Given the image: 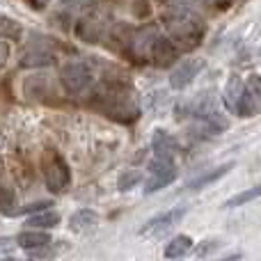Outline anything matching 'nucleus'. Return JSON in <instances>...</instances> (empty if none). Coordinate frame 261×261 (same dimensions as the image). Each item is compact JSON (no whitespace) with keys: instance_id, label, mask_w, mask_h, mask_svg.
<instances>
[{"instance_id":"nucleus-1","label":"nucleus","mask_w":261,"mask_h":261,"mask_svg":"<svg viewBox=\"0 0 261 261\" xmlns=\"http://www.w3.org/2000/svg\"><path fill=\"white\" fill-rule=\"evenodd\" d=\"M170 32L176 41H184L186 46H190V44L195 46L199 39H202L204 25L193 12H188V9H179V12L174 14V18H172V23H170Z\"/></svg>"},{"instance_id":"nucleus-2","label":"nucleus","mask_w":261,"mask_h":261,"mask_svg":"<svg viewBox=\"0 0 261 261\" xmlns=\"http://www.w3.org/2000/svg\"><path fill=\"white\" fill-rule=\"evenodd\" d=\"M44 179L46 186H48L53 193H62L67 190L69 181H71V174H69V165L60 153L50 151L48 156L44 158Z\"/></svg>"},{"instance_id":"nucleus-3","label":"nucleus","mask_w":261,"mask_h":261,"mask_svg":"<svg viewBox=\"0 0 261 261\" xmlns=\"http://www.w3.org/2000/svg\"><path fill=\"white\" fill-rule=\"evenodd\" d=\"M60 76H62V85L69 94H83V92L92 85V81H94V78H92V71L83 62L64 64Z\"/></svg>"},{"instance_id":"nucleus-4","label":"nucleus","mask_w":261,"mask_h":261,"mask_svg":"<svg viewBox=\"0 0 261 261\" xmlns=\"http://www.w3.org/2000/svg\"><path fill=\"white\" fill-rule=\"evenodd\" d=\"M151 176L147 179V184H144V193L151 195L156 193V190L165 188V186H170L172 181L176 179V167L172 161H165V158H156V161L151 163Z\"/></svg>"},{"instance_id":"nucleus-5","label":"nucleus","mask_w":261,"mask_h":261,"mask_svg":"<svg viewBox=\"0 0 261 261\" xmlns=\"http://www.w3.org/2000/svg\"><path fill=\"white\" fill-rule=\"evenodd\" d=\"M184 216H186L184 208H172V211H165V213H161V216L151 218V220L140 229V234L142 236H161V234H165L167 229H172V227H174Z\"/></svg>"},{"instance_id":"nucleus-6","label":"nucleus","mask_w":261,"mask_h":261,"mask_svg":"<svg viewBox=\"0 0 261 261\" xmlns=\"http://www.w3.org/2000/svg\"><path fill=\"white\" fill-rule=\"evenodd\" d=\"M202 67H204L202 60H186V62L176 64L174 71H172V76H170L172 90H186V87L197 78V73L202 71Z\"/></svg>"},{"instance_id":"nucleus-7","label":"nucleus","mask_w":261,"mask_h":261,"mask_svg":"<svg viewBox=\"0 0 261 261\" xmlns=\"http://www.w3.org/2000/svg\"><path fill=\"white\" fill-rule=\"evenodd\" d=\"M151 147L156 158H165V161H174L176 151H179V144H176L174 138H170V133L163 128H158L151 138Z\"/></svg>"},{"instance_id":"nucleus-8","label":"nucleus","mask_w":261,"mask_h":261,"mask_svg":"<svg viewBox=\"0 0 261 261\" xmlns=\"http://www.w3.org/2000/svg\"><path fill=\"white\" fill-rule=\"evenodd\" d=\"M179 58V48L174 46V41L170 39H156L151 46V60L158 67H170L174 64V60Z\"/></svg>"},{"instance_id":"nucleus-9","label":"nucleus","mask_w":261,"mask_h":261,"mask_svg":"<svg viewBox=\"0 0 261 261\" xmlns=\"http://www.w3.org/2000/svg\"><path fill=\"white\" fill-rule=\"evenodd\" d=\"M96 225H99V216L92 208H81L69 218V229L73 234H90L96 229Z\"/></svg>"},{"instance_id":"nucleus-10","label":"nucleus","mask_w":261,"mask_h":261,"mask_svg":"<svg viewBox=\"0 0 261 261\" xmlns=\"http://www.w3.org/2000/svg\"><path fill=\"white\" fill-rule=\"evenodd\" d=\"M53 241H50V236L46 234V231H39V229H25V231H21V234L16 236V245L18 248H23V250H37V248H44V245H50Z\"/></svg>"},{"instance_id":"nucleus-11","label":"nucleus","mask_w":261,"mask_h":261,"mask_svg":"<svg viewBox=\"0 0 261 261\" xmlns=\"http://www.w3.org/2000/svg\"><path fill=\"white\" fill-rule=\"evenodd\" d=\"M234 167V163H225V165H220V167H216V170H211V172H204L202 176H197L195 181H190L186 188L188 190H202L204 186H208V184H216L218 179H222V176L227 174V172Z\"/></svg>"},{"instance_id":"nucleus-12","label":"nucleus","mask_w":261,"mask_h":261,"mask_svg":"<svg viewBox=\"0 0 261 261\" xmlns=\"http://www.w3.org/2000/svg\"><path fill=\"white\" fill-rule=\"evenodd\" d=\"M241 92H243V83H241L239 76H231V81L225 85V92H222V99H225V106L229 113L236 115V106H239Z\"/></svg>"},{"instance_id":"nucleus-13","label":"nucleus","mask_w":261,"mask_h":261,"mask_svg":"<svg viewBox=\"0 0 261 261\" xmlns=\"http://www.w3.org/2000/svg\"><path fill=\"white\" fill-rule=\"evenodd\" d=\"M190 248H193V239L179 234L165 245V257L167 259H179V257H184V254H188Z\"/></svg>"},{"instance_id":"nucleus-14","label":"nucleus","mask_w":261,"mask_h":261,"mask_svg":"<svg viewBox=\"0 0 261 261\" xmlns=\"http://www.w3.org/2000/svg\"><path fill=\"white\" fill-rule=\"evenodd\" d=\"M58 222H60V216L55 211H41V213H37V216L28 218L25 225L35 227V229H53Z\"/></svg>"},{"instance_id":"nucleus-15","label":"nucleus","mask_w":261,"mask_h":261,"mask_svg":"<svg viewBox=\"0 0 261 261\" xmlns=\"http://www.w3.org/2000/svg\"><path fill=\"white\" fill-rule=\"evenodd\" d=\"M257 197H261V184L252 186V188H248V190H243V193H239V195H236V197L227 199V202H225V206H227V208L245 206V204H248V202H252V199H257Z\"/></svg>"},{"instance_id":"nucleus-16","label":"nucleus","mask_w":261,"mask_h":261,"mask_svg":"<svg viewBox=\"0 0 261 261\" xmlns=\"http://www.w3.org/2000/svg\"><path fill=\"white\" fill-rule=\"evenodd\" d=\"M140 172H135V170H128V172H124L122 176H119V188L122 190H130L133 186H138L140 184Z\"/></svg>"},{"instance_id":"nucleus-17","label":"nucleus","mask_w":261,"mask_h":261,"mask_svg":"<svg viewBox=\"0 0 261 261\" xmlns=\"http://www.w3.org/2000/svg\"><path fill=\"white\" fill-rule=\"evenodd\" d=\"M248 90L252 92L254 96H257L259 103H261V76H257V73H252V76L248 78Z\"/></svg>"},{"instance_id":"nucleus-18","label":"nucleus","mask_w":261,"mask_h":261,"mask_svg":"<svg viewBox=\"0 0 261 261\" xmlns=\"http://www.w3.org/2000/svg\"><path fill=\"white\" fill-rule=\"evenodd\" d=\"M7 60H9V44L0 39V69L7 64Z\"/></svg>"}]
</instances>
